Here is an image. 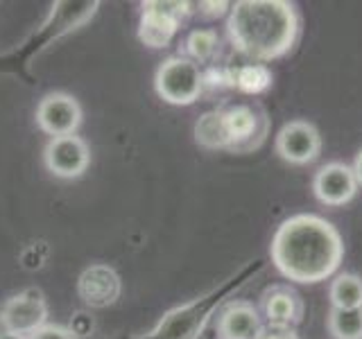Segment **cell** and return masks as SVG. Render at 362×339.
Segmentation results:
<instances>
[{
  "instance_id": "cell-1",
  "label": "cell",
  "mask_w": 362,
  "mask_h": 339,
  "mask_svg": "<svg viewBox=\"0 0 362 339\" xmlns=\"http://www.w3.org/2000/svg\"><path fill=\"white\" fill-rule=\"evenodd\" d=\"M272 263L294 282H322L344 260L342 235L320 215L301 213L283 222L272 237Z\"/></svg>"
},
{
  "instance_id": "cell-2",
  "label": "cell",
  "mask_w": 362,
  "mask_h": 339,
  "mask_svg": "<svg viewBox=\"0 0 362 339\" xmlns=\"http://www.w3.org/2000/svg\"><path fill=\"white\" fill-rule=\"evenodd\" d=\"M229 11V39L249 61L279 59L299 37L297 9L286 0H240Z\"/></svg>"
},
{
  "instance_id": "cell-3",
  "label": "cell",
  "mask_w": 362,
  "mask_h": 339,
  "mask_svg": "<svg viewBox=\"0 0 362 339\" xmlns=\"http://www.w3.org/2000/svg\"><path fill=\"white\" fill-rule=\"evenodd\" d=\"M154 88L158 97L168 102V105L188 107L204 90L199 66L190 61L188 56H170V59H165L156 68Z\"/></svg>"
},
{
  "instance_id": "cell-4",
  "label": "cell",
  "mask_w": 362,
  "mask_h": 339,
  "mask_svg": "<svg viewBox=\"0 0 362 339\" xmlns=\"http://www.w3.org/2000/svg\"><path fill=\"white\" fill-rule=\"evenodd\" d=\"M190 14L188 3H161L150 0L143 3V14L139 23V39L147 48H165L175 39L177 30L181 28Z\"/></svg>"
},
{
  "instance_id": "cell-5",
  "label": "cell",
  "mask_w": 362,
  "mask_h": 339,
  "mask_svg": "<svg viewBox=\"0 0 362 339\" xmlns=\"http://www.w3.org/2000/svg\"><path fill=\"white\" fill-rule=\"evenodd\" d=\"M48 323V303L37 290L9 297L0 308V331L30 337Z\"/></svg>"
},
{
  "instance_id": "cell-6",
  "label": "cell",
  "mask_w": 362,
  "mask_h": 339,
  "mask_svg": "<svg viewBox=\"0 0 362 339\" xmlns=\"http://www.w3.org/2000/svg\"><path fill=\"white\" fill-rule=\"evenodd\" d=\"M43 165L57 179H77L90 165V150L82 136L50 138L43 150Z\"/></svg>"
},
{
  "instance_id": "cell-7",
  "label": "cell",
  "mask_w": 362,
  "mask_h": 339,
  "mask_svg": "<svg viewBox=\"0 0 362 339\" xmlns=\"http://www.w3.org/2000/svg\"><path fill=\"white\" fill-rule=\"evenodd\" d=\"M276 152L290 165H308L322 154L320 129L308 120H292L276 133Z\"/></svg>"
},
{
  "instance_id": "cell-8",
  "label": "cell",
  "mask_w": 362,
  "mask_h": 339,
  "mask_svg": "<svg viewBox=\"0 0 362 339\" xmlns=\"http://www.w3.org/2000/svg\"><path fill=\"white\" fill-rule=\"evenodd\" d=\"M37 124L52 138L73 136L82 124V107L68 93H48L37 107Z\"/></svg>"
},
{
  "instance_id": "cell-9",
  "label": "cell",
  "mask_w": 362,
  "mask_h": 339,
  "mask_svg": "<svg viewBox=\"0 0 362 339\" xmlns=\"http://www.w3.org/2000/svg\"><path fill=\"white\" fill-rule=\"evenodd\" d=\"M358 179L346 163H326L317 170L313 192L324 206H344L358 195Z\"/></svg>"
},
{
  "instance_id": "cell-10",
  "label": "cell",
  "mask_w": 362,
  "mask_h": 339,
  "mask_svg": "<svg viewBox=\"0 0 362 339\" xmlns=\"http://www.w3.org/2000/svg\"><path fill=\"white\" fill-rule=\"evenodd\" d=\"M260 312L272 328H297L303 319V301L290 285H272L260 294Z\"/></svg>"
},
{
  "instance_id": "cell-11",
  "label": "cell",
  "mask_w": 362,
  "mask_h": 339,
  "mask_svg": "<svg viewBox=\"0 0 362 339\" xmlns=\"http://www.w3.org/2000/svg\"><path fill=\"white\" fill-rule=\"evenodd\" d=\"M226 136H229V150H252L263 141L265 118L263 113L249 105H233L222 109Z\"/></svg>"
},
{
  "instance_id": "cell-12",
  "label": "cell",
  "mask_w": 362,
  "mask_h": 339,
  "mask_svg": "<svg viewBox=\"0 0 362 339\" xmlns=\"http://www.w3.org/2000/svg\"><path fill=\"white\" fill-rule=\"evenodd\" d=\"M79 297L93 308H107L120 297V278L107 265H90L77 282Z\"/></svg>"
},
{
  "instance_id": "cell-13",
  "label": "cell",
  "mask_w": 362,
  "mask_h": 339,
  "mask_svg": "<svg viewBox=\"0 0 362 339\" xmlns=\"http://www.w3.org/2000/svg\"><path fill=\"white\" fill-rule=\"evenodd\" d=\"M263 328V316L252 303L233 301L218 319V339H256Z\"/></svg>"
},
{
  "instance_id": "cell-14",
  "label": "cell",
  "mask_w": 362,
  "mask_h": 339,
  "mask_svg": "<svg viewBox=\"0 0 362 339\" xmlns=\"http://www.w3.org/2000/svg\"><path fill=\"white\" fill-rule=\"evenodd\" d=\"M231 88H238L245 95H260L272 86V71L267 64L245 61V64H226Z\"/></svg>"
},
{
  "instance_id": "cell-15",
  "label": "cell",
  "mask_w": 362,
  "mask_h": 339,
  "mask_svg": "<svg viewBox=\"0 0 362 339\" xmlns=\"http://www.w3.org/2000/svg\"><path fill=\"white\" fill-rule=\"evenodd\" d=\"M328 299L337 310L362 308V278L358 274H337L328 287Z\"/></svg>"
},
{
  "instance_id": "cell-16",
  "label": "cell",
  "mask_w": 362,
  "mask_h": 339,
  "mask_svg": "<svg viewBox=\"0 0 362 339\" xmlns=\"http://www.w3.org/2000/svg\"><path fill=\"white\" fill-rule=\"evenodd\" d=\"M195 141L206 150H229V136H226L222 109L204 113L195 122Z\"/></svg>"
},
{
  "instance_id": "cell-17",
  "label": "cell",
  "mask_w": 362,
  "mask_h": 339,
  "mask_svg": "<svg viewBox=\"0 0 362 339\" xmlns=\"http://www.w3.org/2000/svg\"><path fill=\"white\" fill-rule=\"evenodd\" d=\"M328 333L333 339H362V308L328 312Z\"/></svg>"
},
{
  "instance_id": "cell-18",
  "label": "cell",
  "mask_w": 362,
  "mask_h": 339,
  "mask_svg": "<svg viewBox=\"0 0 362 339\" xmlns=\"http://www.w3.org/2000/svg\"><path fill=\"white\" fill-rule=\"evenodd\" d=\"M218 45H220V39L213 30H195L186 37L184 50L190 61L206 64L218 54Z\"/></svg>"
},
{
  "instance_id": "cell-19",
  "label": "cell",
  "mask_w": 362,
  "mask_h": 339,
  "mask_svg": "<svg viewBox=\"0 0 362 339\" xmlns=\"http://www.w3.org/2000/svg\"><path fill=\"white\" fill-rule=\"evenodd\" d=\"M28 339H75V333L68 331V328H64V326L45 323L43 328H39L37 333H32Z\"/></svg>"
},
{
  "instance_id": "cell-20",
  "label": "cell",
  "mask_w": 362,
  "mask_h": 339,
  "mask_svg": "<svg viewBox=\"0 0 362 339\" xmlns=\"http://www.w3.org/2000/svg\"><path fill=\"white\" fill-rule=\"evenodd\" d=\"M256 339H299V335H297V331H292V328H272V326H265Z\"/></svg>"
},
{
  "instance_id": "cell-21",
  "label": "cell",
  "mask_w": 362,
  "mask_h": 339,
  "mask_svg": "<svg viewBox=\"0 0 362 339\" xmlns=\"http://www.w3.org/2000/svg\"><path fill=\"white\" fill-rule=\"evenodd\" d=\"M199 7H202V14H204V16H209V18H220L231 5H229V3H199Z\"/></svg>"
},
{
  "instance_id": "cell-22",
  "label": "cell",
  "mask_w": 362,
  "mask_h": 339,
  "mask_svg": "<svg viewBox=\"0 0 362 339\" xmlns=\"http://www.w3.org/2000/svg\"><path fill=\"white\" fill-rule=\"evenodd\" d=\"M354 174H356V179H358V186L362 188V150H360V154L356 156V163H354Z\"/></svg>"
},
{
  "instance_id": "cell-23",
  "label": "cell",
  "mask_w": 362,
  "mask_h": 339,
  "mask_svg": "<svg viewBox=\"0 0 362 339\" xmlns=\"http://www.w3.org/2000/svg\"><path fill=\"white\" fill-rule=\"evenodd\" d=\"M0 339H28L23 335H14V333H7V331H0Z\"/></svg>"
}]
</instances>
